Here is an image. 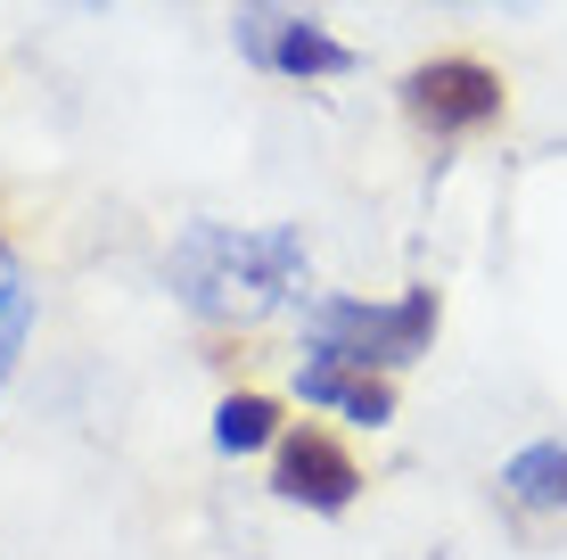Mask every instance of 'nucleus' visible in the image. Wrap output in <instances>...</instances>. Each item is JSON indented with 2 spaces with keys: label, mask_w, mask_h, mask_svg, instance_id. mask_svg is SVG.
Wrapping results in <instances>:
<instances>
[{
  "label": "nucleus",
  "mask_w": 567,
  "mask_h": 560,
  "mask_svg": "<svg viewBox=\"0 0 567 560\" xmlns=\"http://www.w3.org/2000/svg\"><path fill=\"white\" fill-rule=\"evenodd\" d=\"M518 9H535V0H518Z\"/></svg>",
  "instance_id": "obj_10"
},
{
  "label": "nucleus",
  "mask_w": 567,
  "mask_h": 560,
  "mask_svg": "<svg viewBox=\"0 0 567 560\" xmlns=\"http://www.w3.org/2000/svg\"><path fill=\"white\" fill-rule=\"evenodd\" d=\"M239 50L256 58L264 74H354V50L338 42L329 26H312V17H280L271 0L239 17Z\"/></svg>",
  "instance_id": "obj_4"
},
{
  "label": "nucleus",
  "mask_w": 567,
  "mask_h": 560,
  "mask_svg": "<svg viewBox=\"0 0 567 560\" xmlns=\"http://www.w3.org/2000/svg\"><path fill=\"white\" fill-rule=\"evenodd\" d=\"M305 330L321 355L338 363H412L427 355V338H436V288H403L395 305H362V297H321L305 314Z\"/></svg>",
  "instance_id": "obj_2"
},
{
  "label": "nucleus",
  "mask_w": 567,
  "mask_h": 560,
  "mask_svg": "<svg viewBox=\"0 0 567 560\" xmlns=\"http://www.w3.org/2000/svg\"><path fill=\"white\" fill-rule=\"evenodd\" d=\"M271 487H280L288 503L346 511V503H354V487H362V470L346 461V446H338V437L297 429V437H280V470H271Z\"/></svg>",
  "instance_id": "obj_5"
},
{
  "label": "nucleus",
  "mask_w": 567,
  "mask_h": 560,
  "mask_svg": "<svg viewBox=\"0 0 567 560\" xmlns=\"http://www.w3.org/2000/svg\"><path fill=\"white\" fill-rule=\"evenodd\" d=\"M305 281V231H230V223H189L173 247V288L214 322H264L288 288Z\"/></svg>",
  "instance_id": "obj_1"
},
{
  "label": "nucleus",
  "mask_w": 567,
  "mask_h": 560,
  "mask_svg": "<svg viewBox=\"0 0 567 560\" xmlns=\"http://www.w3.org/2000/svg\"><path fill=\"white\" fill-rule=\"evenodd\" d=\"M403 108H412L420 132H485L511 108V83L485 58H427V67L403 74Z\"/></svg>",
  "instance_id": "obj_3"
},
{
  "label": "nucleus",
  "mask_w": 567,
  "mask_h": 560,
  "mask_svg": "<svg viewBox=\"0 0 567 560\" xmlns=\"http://www.w3.org/2000/svg\"><path fill=\"white\" fill-rule=\"evenodd\" d=\"M25 330H33V288H25V273H17V256L0 247V379H9Z\"/></svg>",
  "instance_id": "obj_9"
},
{
  "label": "nucleus",
  "mask_w": 567,
  "mask_h": 560,
  "mask_svg": "<svg viewBox=\"0 0 567 560\" xmlns=\"http://www.w3.org/2000/svg\"><path fill=\"white\" fill-rule=\"evenodd\" d=\"M305 404H338V413H354L362 429H379V420H395V388H386L379 371H362V363H338V355H312L297 371Z\"/></svg>",
  "instance_id": "obj_6"
},
{
  "label": "nucleus",
  "mask_w": 567,
  "mask_h": 560,
  "mask_svg": "<svg viewBox=\"0 0 567 560\" xmlns=\"http://www.w3.org/2000/svg\"><path fill=\"white\" fill-rule=\"evenodd\" d=\"M502 487H511L518 503H535V511H559L567 503V446H526V454H511Z\"/></svg>",
  "instance_id": "obj_7"
},
{
  "label": "nucleus",
  "mask_w": 567,
  "mask_h": 560,
  "mask_svg": "<svg viewBox=\"0 0 567 560\" xmlns=\"http://www.w3.org/2000/svg\"><path fill=\"white\" fill-rule=\"evenodd\" d=\"M280 437V404L271 396H223V413H214V446L223 454H256Z\"/></svg>",
  "instance_id": "obj_8"
}]
</instances>
